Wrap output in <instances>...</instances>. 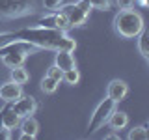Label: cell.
I'll list each match as a JSON object with an SVG mask.
<instances>
[{
    "label": "cell",
    "mask_w": 149,
    "mask_h": 140,
    "mask_svg": "<svg viewBox=\"0 0 149 140\" xmlns=\"http://www.w3.org/2000/svg\"><path fill=\"white\" fill-rule=\"evenodd\" d=\"M19 39L28 41L37 49H50L58 50L60 41L65 36V32L56 30V28H47V26H32V28H22L15 32Z\"/></svg>",
    "instance_id": "6da1fadb"
},
{
    "label": "cell",
    "mask_w": 149,
    "mask_h": 140,
    "mask_svg": "<svg viewBox=\"0 0 149 140\" xmlns=\"http://www.w3.org/2000/svg\"><path fill=\"white\" fill-rule=\"evenodd\" d=\"M114 28L121 37L134 39L146 28V24H143V17L130 8V9H121L118 15L114 17Z\"/></svg>",
    "instance_id": "7a4b0ae2"
},
{
    "label": "cell",
    "mask_w": 149,
    "mask_h": 140,
    "mask_svg": "<svg viewBox=\"0 0 149 140\" xmlns=\"http://www.w3.org/2000/svg\"><path fill=\"white\" fill-rule=\"evenodd\" d=\"M114 108H116V103L106 95L104 99L95 106V110H93V114L90 118V123H88V133H95V131H99L101 127H104L108 118H110V114L114 112Z\"/></svg>",
    "instance_id": "3957f363"
},
{
    "label": "cell",
    "mask_w": 149,
    "mask_h": 140,
    "mask_svg": "<svg viewBox=\"0 0 149 140\" xmlns=\"http://www.w3.org/2000/svg\"><path fill=\"white\" fill-rule=\"evenodd\" d=\"M58 9H60V11H63L65 15H67L71 28H74V26H82L84 22L88 21V13L84 11V9L78 6V4H62Z\"/></svg>",
    "instance_id": "277c9868"
},
{
    "label": "cell",
    "mask_w": 149,
    "mask_h": 140,
    "mask_svg": "<svg viewBox=\"0 0 149 140\" xmlns=\"http://www.w3.org/2000/svg\"><path fill=\"white\" fill-rule=\"evenodd\" d=\"M13 110L19 114V118H26V116H32L37 110V101L32 95H21L19 99H15L11 103Z\"/></svg>",
    "instance_id": "5b68a950"
},
{
    "label": "cell",
    "mask_w": 149,
    "mask_h": 140,
    "mask_svg": "<svg viewBox=\"0 0 149 140\" xmlns=\"http://www.w3.org/2000/svg\"><path fill=\"white\" fill-rule=\"evenodd\" d=\"M0 11L4 15L17 17L28 13V4H24V0H0Z\"/></svg>",
    "instance_id": "8992f818"
},
{
    "label": "cell",
    "mask_w": 149,
    "mask_h": 140,
    "mask_svg": "<svg viewBox=\"0 0 149 140\" xmlns=\"http://www.w3.org/2000/svg\"><path fill=\"white\" fill-rule=\"evenodd\" d=\"M127 93H129L127 82H125V80H119V78H114V80L108 84V88H106V95H108L110 99L116 103V105H118L119 101H123L125 97H127Z\"/></svg>",
    "instance_id": "52a82bcc"
},
{
    "label": "cell",
    "mask_w": 149,
    "mask_h": 140,
    "mask_svg": "<svg viewBox=\"0 0 149 140\" xmlns=\"http://www.w3.org/2000/svg\"><path fill=\"white\" fill-rule=\"evenodd\" d=\"M0 121H2V127L6 129V131H13V129L19 127V123H21V118H19V114L13 110L11 103H6L4 110L0 112Z\"/></svg>",
    "instance_id": "ba28073f"
},
{
    "label": "cell",
    "mask_w": 149,
    "mask_h": 140,
    "mask_svg": "<svg viewBox=\"0 0 149 140\" xmlns=\"http://www.w3.org/2000/svg\"><path fill=\"white\" fill-rule=\"evenodd\" d=\"M21 95H22V86L17 84V82H13V80H8L0 86V99L4 103H13Z\"/></svg>",
    "instance_id": "9c48e42d"
},
{
    "label": "cell",
    "mask_w": 149,
    "mask_h": 140,
    "mask_svg": "<svg viewBox=\"0 0 149 140\" xmlns=\"http://www.w3.org/2000/svg\"><path fill=\"white\" fill-rule=\"evenodd\" d=\"M19 127H21V138H36L37 133H39V123H37V120L34 116L22 118Z\"/></svg>",
    "instance_id": "30bf717a"
},
{
    "label": "cell",
    "mask_w": 149,
    "mask_h": 140,
    "mask_svg": "<svg viewBox=\"0 0 149 140\" xmlns=\"http://www.w3.org/2000/svg\"><path fill=\"white\" fill-rule=\"evenodd\" d=\"M54 64L58 65L62 71H67V69H71V67H77L74 56H73V52H69V50H56Z\"/></svg>",
    "instance_id": "8fae6325"
},
{
    "label": "cell",
    "mask_w": 149,
    "mask_h": 140,
    "mask_svg": "<svg viewBox=\"0 0 149 140\" xmlns=\"http://www.w3.org/2000/svg\"><path fill=\"white\" fill-rule=\"evenodd\" d=\"M106 123H110V127L114 129V131H121V129H125L127 127V123H129V116L125 114V112H119V110H116L110 114V118Z\"/></svg>",
    "instance_id": "7c38bea8"
},
{
    "label": "cell",
    "mask_w": 149,
    "mask_h": 140,
    "mask_svg": "<svg viewBox=\"0 0 149 140\" xmlns=\"http://www.w3.org/2000/svg\"><path fill=\"white\" fill-rule=\"evenodd\" d=\"M136 37H138V50H140V54H142L146 60H149V32L143 28Z\"/></svg>",
    "instance_id": "4fadbf2b"
},
{
    "label": "cell",
    "mask_w": 149,
    "mask_h": 140,
    "mask_svg": "<svg viewBox=\"0 0 149 140\" xmlns=\"http://www.w3.org/2000/svg\"><path fill=\"white\" fill-rule=\"evenodd\" d=\"M11 80L13 82H17V84H26L28 80H30V73L26 71L22 65H19V67H13L11 69Z\"/></svg>",
    "instance_id": "5bb4252c"
},
{
    "label": "cell",
    "mask_w": 149,
    "mask_h": 140,
    "mask_svg": "<svg viewBox=\"0 0 149 140\" xmlns=\"http://www.w3.org/2000/svg\"><path fill=\"white\" fill-rule=\"evenodd\" d=\"M54 28L56 30H62V32H67L71 24H69V19L63 11H56L54 13Z\"/></svg>",
    "instance_id": "9a60e30c"
},
{
    "label": "cell",
    "mask_w": 149,
    "mask_h": 140,
    "mask_svg": "<svg viewBox=\"0 0 149 140\" xmlns=\"http://www.w3.org/2000/svg\"><path fill=\"white\" fill-rule=\"evenodd\" d=\"M58 80H54V78H50V77H45L41 78V92L43 93H54L56 90H58Z\"/></svg>",
    "instance_id": "2e32d148"
},
{
    "label": "cell",
    "mask_w": 149,
    "mask_h": 140,
    "mask_svg": "<svg viewBox=\"0 0 149 140\" xmlns=\"http://www.w3.org/2000/svg\"><path fill=\"white\" fill-rule=\"evenodd\" d=\"M62 80L67 82V84H71V86H74V84H78V80H80V71H78L77 67L67 69V71H63Z\"/></svg>",
    "instance_id": "e0dca14e"
},
{
    "label": "cell",
    "mask_w": 149,
    "mask_h": 140,
    "mask_svg": "<svg viewBox=\"0 0 149 140\" xmlns=\"http://www.w3.org/2000/svg\"><path fill=\"white\" fill-rule=\"evenodd\" d=\"M147 138H149V133H147V129L143 127V125L129 131V140H147Z\"/></svg>",
    "instance_id": "ac0fdd59"
},
{
    "label": "cell",
    "mask_w": 149,
    "mask_h": 140,
    "mask_svg": "<svg viewBox=\"0 0 149 140\" xmlns=\"http://www.w3.org/2000/svg\"><path fill=\"white\" fill-rule=\"evenodd\" d=\"M15 41H19V37H17L15 32H2V34H0V50L6 49L8 45L15 43Z\"/></svg>",
    "instance_id": "d6986e66"
},
{
    "label": "cell",
    "mask_w": 149,
    "mask_h": 140,
    "mask_svg": "<svg viewBox=\"0 0 149 140\" xmlns=\"http://www.w3.org/2000/svg\"><path fill=\"white\" fill-rule=\"evenodd\" d=\"M74 49H77V41H74L73 37H69L67 34H65V36L62 37V41H60L58 50H69V52H73Z\"/></svg>",
    "instance_id": "ffe728a7"
},
{
    "label": "cell",
    "mask_w": 149,
    "mask_h": 140,
    "mask_svg": "<svg viewBox=\"0 0 149 140\" xmlns=\"http://www.w3.org/2000/svg\"><path fill=\"white\" fill-rule=\"evenodd\" d=\"M47 77H50V78H54V80H58V82H62V77H63V71L58 67V65H50L49 69H47Z\"/></svg>",
    "instance_id": "44dd1931"
},
{
    "label": "cell",
    "mask_w": 149,
    "mask_h": 140,
    "mask_svg": "<svg viewBox=\"0 0 149 140\" xmlns=\"http://www.w3.org/2000/svg\"><path fill=\"white\" fill-rule=\"evenodd\" d=\"M90 2V6L91 8H95V9H110L112 8V0H88Z\"/></svg>",
    "instance_id": "7402d4cb"
},
{
    "label": "cell",
    "mask_w": 149,
    "mask_h": 140,
    "mask_svg": "<svg viewBox=\"0 0 149 140\" xmlns=\"http://www.w3.org/2000/svg\"><path fill=\"white\" fill-rule=\"evenodd\" d=\"M62 4H63V0H43L45 9H50V11H56Z\"/></svg>",
    "instance_id": "603a6c76"
},
{
    "label": "cell",
    "mask_w": 149,
    "mask_h": 140,
    "mask_svg": "<svg viewBox=\"0 0 149 140\" xmlns=\"http://www.w3.org/2000/svg\"><path fill=\"white\" fill-rule=\"evenodd\" d=\"M134 4H136V0H118L119 9H130L134 8Z\"/></svg>",
    "instance_id": "cb8c5ba5"
},
{
    "label": "cell",
    "mask_w": 149,
    "mask_h": 140,
    "mask_svg": "<svg viewBox=\"0 0 149 140\" xmlns=\"http://www.w3.org/2000/svg\"><path fill=\"white\" fill-rule=\"evenodd\" d=\"M78 6H80L82 9H84V11H86V13H90V9H91V6H90V2H88V0H78Z\"/></svg>",
    "instance_id": "d4e9b609"
},
{
    "label": "cell",
    "mask_w": 149,
    "mask_h": 140,
    "mask_svg": "<svg viewBox=\"0 0 149 140\" xmlns=\"http://www.w3.org/2000/svg\"><path fill=\"white\" fill-rule=\"evenodd\" d=\"M0 138H9V131L2 127V121H0Z\"/></svg>",
    "instance_id": "484cf974"
},
{
    "label": "cell",
    "mask_w": 149,
    "mask_h": 140,
    "mask_svg": "<svg viewBox=\"0 0 149 140\" xmlns=\"http://www.w3.org/2000/svg\"><path fill=\"white\" fill-rule=\"evenodd\" d=\"M136 2H138L142 8H147V0H136Z\"/></svg>",
    "instance_id": "4316f807"
}]
</instances>
